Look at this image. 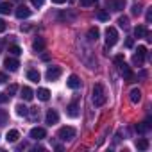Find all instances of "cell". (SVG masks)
Instances as JSON below:
<instances>
[{
	"instance_id": "23",
	"label": "cell",
	"mask_w": 152,
	"mask_h": 152,
	"mask_svg": "<svg viewBox=\"0 0 152 152\" xmlns=\"http://www.w3.org/2000/svg\"><path fill=\"white\" fill-rule=\"evenodd\" d=\"M16 115H18V116H27V115H29V109H27L23 104H18V106H16Z\"/></svg>"
},
{
	"instance_id": "11",
	"label": "cell",
	"mask_w": 152,
	"mask_h": 152,
	"mask_svg": "<svg viewBox=\"0 0 152 152\" xmlns=\"http://www.w3.org/2000/svg\"><path fill=\"white\" fill-rule=\"evenodd\" d=\"M66 113H68V116H70V118H77V116H79V106H77V102L68 104Z\"/></svg>"
},
{
	"instance_id": "16",
	"label": "cell",
	"mask_w": 152,
	"mask_h": 152,
	"mask_svg": "<svg viewBox=\"0 0 152 152\" xmlns=\"http://www.w3.org/2000/svg\"><path fill=\"white\" fill-rule=\"evenodd\" d=\"M32 48H34L36 52H43V50H45V39H43V38H36L34 43H32Z\"/></svg>"
},
{
	"instance_id": "2",
	"label": "cell",
	"mask_w": 152,
	"mask_h": 152,
	"mask_svg": "<svg viewBox=\"0 0 152 152\" xmlns=\"http://www.w3.org/2000/svg\"><path fill=\"white\" fill-rule=\"evenodd\" d=\"M118 41V31L115 27H107L106 29V47H113Z\"/></svg>"
},
{
	"instance_id": "19",
	"label": "cell",
	"mask_w": 152,
	"mask_h": 152,
	"mask_svg": "<svg viewBox=\"0 0 152 152\" xmlns=\"http://www.w3.org/2000/svg\"><path fill=\"white\" fill-rule=\"evenodd\" d=\"M36 95H38V99H39V100H43V102H47V100L50 99V91H48L47 88H39Z\"/></svg>"
},
{
	"instance_id": "42",
	"label": "cell",
	"mask_w": 152,
	"mask_h": 152,
	"mask_svg": "<svg viewBox=\"0 0 152 152\" xmlns=\"http://www.w3.org/2000/svg\"><path fill=\"white\" fill-rule=\"evenodd\" d=\"M52 2H54V4H64L66 0H52Z\"/></svg>"
},
{
	"instance_id": "8",
	"label": "cell",
	"mask_w": 152,
	"mask_h": 152,
	"mask_svg": "<svg viewBox=\"0 0 152 152\" xmlns=\"http://www.w3.org/2000/svg\"><path fill=\"white\" fill-rule=\"evenodd\" d=\"M45 122H47L48 125L57 124V122H59V113H57L56 109H48V111H47V116H45Z\"/></svg>"
},
{
	"instance_id": "4",
	"label": "cell",
	"mask_w": 152,
	"mask_h": 152,
	"mask_svg": "<svg viewBox=\"0 0 152 152\" xmlns=\"http://www.w3.org/2000/svg\"><path fill=\"white\" fill-rule=\"evenodd\" d=\"M106 7L113 13H118L125 7V0H106Z\"/></svg>"
},
{
	"instance_id": "35",
	"label": "cell",
	"mask_w": 152,
	"mask_h": 152,
	"mask_svg": "<svg viewBox=\"0 0 152 152\" xmlns=\"http://www.w3.org/2000/svg\"><path fill=\"white\" fill-rule=\"evenodd\" d=\"M9 100V95L7 93H0V104H6Z\"/></svg>"
},
{
	"instance_id": "37",
	"label": "cell",
	"mask_w": 152,
	"mask_h": 152,
	"mask_svg": "<svg viewBox=\"0 0 152 152\" xmlns=\"http://www.w3.org/2000/svg\"><path fill=\"white\" fill-rule=\"evenodd\" d=\"M150 22H152V7L147 9V23H150Z\"/></svg>"
},
{
	"instance_id": "28",
	"label": "cell",
	"mask_w": 152,
	"mask_h": 152,
	"mask_svg": "<svg viewBox=\"0 0 152 152\" xmlns=\"http://www.w3.org/2000/svg\"><path fill=\"white\" fill-rule=\"evenodd\" d=\"M97 18L102 20V22H107V20H109V13H106V11H99V13H97Z\"/></svg>"
},
{
	"instance_id": "9",
	"label": "cell",
	"mask_w": 152,
	"mask_h": 152,
	"mask_svg": "<svg viewBox=\"0 0 152 152\" xmlns=\"http://www.w3.org/2000/svg\"><path fill=\"white\" fill-rule=\"evenodd\" d=\"M15 15H16V18L23 20V18H29V16H31V9H29L27 6H18L16 11H15Z\"/></svg>"
},
{
	"instance_id": "6",
	"label": "cell",
	"mask_w": 152,
	"mask_h": 152,
	"mask_svg": "<svg viewBox=\"0 0 152 152\" xmlns=\"http://www.w3.org/2000/svg\"><path fill=\"white\" fill-rule=\"evenodd\" d=\"M4 66H6L9 72H16L18 66H20V61H18L16 57H13V56H7L6 61H4Z\"/></svg>"
},
{
	"instance_id": "25",
	"label": "cell",
	"mask_w": 152,
	"mask_h": 152,
	"mask_svg": "<svg viewBox=\"0 0 152 152\" xmlns=\"http://www.w3.org/2000/svg\"><path fill=\"white\" fill-rule=\"evenodd\" d=\"M118 25H120L122 29H127V27H129V18H127V16H120V18H118Z\"/></svg>"
},
{
	"instance_id": "27",
	"label": "cell",
	"mask_w": 152,
	"mask_h": 152,
	"mask_svg": "<svg viewBox=\"0 0 152 152\" xmlns=\"http://www.w3.org/2000/svg\"><path fill=\"white\" fill-rule=\"evenodd\" d=\"M143 61H145V57H141V56H138V54H134V56H132V63H134L136 66H141V64H143Z\"/></svg>"
},
{
	"instance_id": "33",
	"label": "cell",
	"mask_w": 152,
	"mask_h": 152,
	"mask_svg": "<svg viewBox=\"0 0 152 152\" xmlns=\"http://www.w3.org/2000/svg\"><path fill=\"white\" fill-rule=\"evenodd\" d=\"M136 52H138V56L145 57V56H147V47H143V45H141V47H138V50H136Z\"/></svg>"
},
{
	"instance_id": "5",
	"label": "cell",
	"mask_w": 152,
	"mask_h": 152,
	"mask_svg": "<svg viewBox=\"0 0 152 152\" xmlns=\"http://www.w3.org/2000/svg\"><path fill=\"white\" fill-rule=\"evenodd\" d=\"M61 73H63V70H61V66H52V68H48L47 70V73H45V77H47V81H57L59 77H61Z\"/></svg>"
},
{
	"instance_id": "22",
	"label": "cell",
	"mask_w": 152,
	"mask_h": 152,
	"mask_svg": "<svg viewBox=\"0 0 152 152\" xmlns=\"http://www.w3.org/2000/svg\"><path fill=\"white\" fill-rule=\"evenodd\" d=\"M136 147H138V150H147L148 148V140H145V138L136 140Z\"/></svg>"
},
{
	"instance_id": "34",
	"label": "cell",
	"mask_w": 152,
	"mask_h": 152,
	"mask_svg": "<svg viewBox=\"0 0 152 152\" xmlns=\"http://www.w3.org/2000/svg\"><path fill=\"white\" fill-rule=\"evenodd\" d=\"M29 113H31V118H32V120L39 118V111H38V109H29Z\"/></svg>"
},
{
	"instance_id": "12",
	"label": "cell",
	"mask_w": 152,
	"mask_h": 152,
	"mask_svg": "<svg viewBox=\"0 0 152 152\" xmlns=\"http://www.w3.org/2000/svg\"><path fill=\"white\" fill-rule=\"evenodd\" d=\"M66 84H68V88H72V90H77V88H81V79L77 77V75H70L68 81H66Z\"/></svg>"
},
{
	"instance_id": "7",
	"label": "cell",
	"mask_w": 152,
	"mask_h": 152,
	"mask_svg": "<svg viewBox=\"0 0 152 152\" xmlns=\"http://www.w3.org/2000/svg\"><path fill=\"white\" fill-rule=\"evenodd\" d=\"M118 68H120V72H122V75H124V79H125L127 83H134V79H136V77H134V73L131 72V68H129L125 63H124L122 66H118Z\"/></svg>"
},
{
	"instance_id": "13",
	"label": "cell",
	"mask_w": 152,
	"mask_h": 152,
	"mask_svg": "<svg viewBox=\"0 0 152 152\" xmlns=\"http://www.w3.org/2000/svg\"><path fill=\"white\" fill-rule=\"evenodd\" d=\"M150 125H152V124H150V118H147L145 122L136 124V125H134V129H136V132H147V131L150 129Z\"/></svg>"
},
{
	"instance_id": "38",
	"label": "cell",
	"mask_w": 152,
	"mask_h": 152,
	"mask_svg": "<svg viewBox=\"0 0 152 152\" xmlns=\"http://www.w3.org/2000/svg\"><path fill=\"white\" fill-rule=\"evenodd\" d=\"M6 27H7V23H6L2 18H0V32H4V31H6Z\"/></svg>"
},
{
	"instance_id": "31",
	"label": "cell",
	"mask_w": 152,
	"mask_h": 152,
	"mask_svg": "<svg viewBox=\"0 0 152 152\" xmlns=\"http://www.w3.org/2000/svg\"><path fill=\"white\" fill-rule=\"evenodd\" d=\"M16 91H18V86H16V84H11V86H7V95H9V97H13Z\"/></svg>"
},
{
	"instance_id": "1",
	"label": "cell",
	"mask_w": 152,
	"mask_h": 152,
	"mask_svg": "<svg viewBox=\"0 0 152 152\" xmlns=\"http://www.w3.org/2000/svg\"><path fill=\"white\" fill-rule=\"evenodd\" d=\"M91 100H93L95 107H100V106L106 104V100H107V97H106V88H104L100 83L93 86V97H91Z\"/></svg>"
},
{
	"instance_id": "24",
	"label": "cell",
	"mask_w": 152,
	"mask_h": 152,
	"mask_svg": "<svg viewBox=\"0 0 152 152\" xmlns=\"http://www.w3.org/2000/svg\"><path fill=\"white\" fill-rule=\"evenodd\" d=\"M145 34H147V29H145L143 25H138V27L134 29V36H136V38H143Z\"/></svg>"
},
{
	"instance_id": "32",
	"label": "cell",
	"mask_w": 152,
	"mask_h": 152,
	"mask_svg": "<svg viewBox=\"0 0 152 152\" xmlns=\"http://www.w3.org/2000/svg\"><path fill=\"white\" fill-rule=\"evenodd\" d=\"M79 2H81V6H83V7H90V6H93V4H95V0H79Z\"/></svg>"
},
{
	"instance_id": "29",
	"label": "cell",
	"mask_w": 152,
	"mask_h": 152,
	"mask_svg": "<svg viewBox=\"0 0 152 152\" xmlns=\"http://www.w3.org/2000/svg\"><path fill=\"white\" fill-rule=\"evenodd\" d=\"M7 124V113L0 109V125H6Z\"/></svg>"
},
{
	"instance_id": "36",
	"label": "cell",
	"mask_w": 152,
	"mask_h": 152,
	"mask_svg": "<svg viewBox=\"0 0 152 152\" xmlns=\"http://www.w3.org/2000/svg\"><path fill=\"white\" fill-rule=\"evenodd\" d=\"M140 13H141V7H140L138 4H136V6H132V15H136V16H138Z\"/></svg>"
},
{
	"instance_id": "3",
	"label": "cell",
	"mask_w": 152,
	"mask_h": 152,
	"mask_svg": "<svg viewBox=\"0 0 152 152\" xmlns=\"http://www.w3.org/2000/svg\"><path fill=\"white\" fill-rule=\"evenodd\" d=\"M57 136L63 140V141H70V140H73L75 138V129L73 127H61L59 129V132H57Z\"/></svg>"
},
{
	"instance_id": "41",
	"label": "cell",
	"mask_w": 152,
	"mask_h": 152,
	"mask_svg": "<svg viewBox=\"0 0 152 152\" xmlns=\"http://www.w3.org/2000/svg\"><path fill=\"white\" fill-rule=\"evenodd\" d=\"M132 45H134V41H132V38H129V39L125 41V47H127V48H132Z\"/></svg>"
},
{
	"instance_id": "17",
	"label": "cell",
	"mask_w": 152,
	"mask_h": 152,
	"mask_svg": "<svg viewBox=\"0 0 152 152\" xmlns=\"http://www.w3.org/2000/svg\"><path fill=\"white\" fill-rule=\"evenodd\" d=\"M18 138H20V132H18L16 129H11V131L6 134V140H7L9 143H15V141H18Z\"/></svg>"
},
{
	"instance_id": "21",
	"label": "cell",
	"mask_w": 152,
	"mask_h": 152,
	"mask_svg": "<svg viewBox=\"0 0 152 152\" xmlns=\"http://www.w3.org/2000/svg\"><path fill=\"white\" fill-rule=\"evenodd\" d=\"M27 79L32 81V83H38L39 81V72L38 70H29L27 72Z\"/></svg>"
},
{
	"instance_id": "40",
	"label": "cell",
	"mask_w": 152,
	"mask_h": 152,
	"mask_svg": "<svg viewBox=\"0 0 152 152\" xmlns=\"http://www.w3.org/2000/svg\"><path fill=\"white\" fill-rule=\"evenodd\" d=\"M6 81H7V75H6V73H2V72H0V84H4Z\"/></svg>"
},
{
	"instance_id": "15",
	"label": "cell",
	"mask_w": 152,
	"mask_h": 152,
	"mask_svg": "<svg viewBox=\"0 0 152 152\" xmlns=\"http://www.w3.org/2000/svg\"><path fill=\"white\" fill-rule=\"evenodd\" d=\"M22 99L27 100V102L32 100V99H34V91H32L29 86H23V88H22Z\"/></svg>"
},
{
	"instance_id": "26",
	"label": "cell",
	"mask_w": 152,
	"mask_h": 152,
	"mask_svg": "<svg viewBox=\"0 0 152 152\" xmlns=\"http://www.w3.org/2000/svg\"><path fill=\"white\" fill-rule=\"evenodd\" d=\"M9 54H13V56H20V54H22V48H20L18 45H9Z\"/></svg>"
},
{
	"instance_id": "20",
	"label": "cell",
	"mask_w": 152,
	"mask_h": 152,
	"mask_svg": "<svg viewBox=\"0 0 152 152\" xmlns=\"http://www.w3.org/2000/svg\"><path fill=\"white\" fill-rule=\"evenodd\" d=\"M11 9H13L11 2H0V15H9Z\"/></svg>"
},
{
	"instance_id": "30",
	"label": "cell",
	"mask_w": 152,
	"mask_h": 152,
	"mask_svg": "<svg viewBox=\"0 0 152 152\" xmlns=\"http://www.w3.org/2000/svg\"><path fill=\"white\" fill-rule=\"evenodd\" d=\"M124 63H125V59H124V56H122V54L115 56V64H116V66H122Z\"/></svg>"
},
{
	"instance_id": "18",
	"label": "cell",
	"mask_w": 152,
	"mask_h": 152,
	"mask_svg": "<svg viewBox=\"0 0 152 152\" xmlns=\"http://www.w3.org/2000/svg\"><path fill=\"white\" fill-rule=\"evenodd\" d=\"M99 36H100L99 27H91V29L88 31V39H90V41H97V39H99Z\"/></svg>"
},
{
	"instance_id": "39",
	"label": "cell",
	"mask_w": 152,
	"mask_h": 152,
	"mask_svg": "<svg viewBox=\"0 0 152 152\" xmlns=\"http://www.w3.org/2000/svg\"><path fill=\"white\" fill-rule=\"evenodd\" d=\"M32 2V6H36V7H41L43 6V0H31Z\"/></svg>"
},
{
	"instance_id": "14",
	"label": "cell",
	"mask_w": 152,
	"mask_h": 152,
	"mask_svg": "<svg viewBox=\"0 0 152 152\" xmlns=\"http://www.w3.org/2000/svg\"><path fill=\"white\" fill-rule=\"evenodd\" d=\"M129 99H131V102H132V104H138V102L141 100V91H140L138 88H132V90H131V93H129Z\"/></svg>"
},
{
	"instance_id": "10",
	"label": "cell",
	"mask_w": 152,
	"mask_h": 152,
	"mask_svg": "<svg viewBox=\"0 0 152 152\" xmlns=\"http://www.w3.org/2000/svg\"><path fill=\"white\" fill-rule=\"evenodd\" d=\"M47 136V131L43 129V127H34V129H31V138L32 140H43Z\"/></svg>"
}]
</instances>
